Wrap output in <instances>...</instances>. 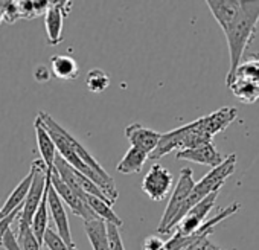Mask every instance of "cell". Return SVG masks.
Returning <instances> with one entry per match:
<instances>
[{"label":"cell","instance_id":"obj_1","mask_svg":"<svg viewBox=\"0 0 259 250\" xmlns=\"http://www.w3.org/2000/svg\"><path fill=\"white\" fill-rule=\"evenodd\" d=\"M206 4L226 35L230 58L229 76L241 64L244 52L256 34L259 23V0H207Z\"/></svg>","mask_w":259,"mask_h":250},{"label":"cell","instance_id":"obj_2","mask_svg":"<svg viewBox=\"0 0 259 250\" xmlns=\"http://www.w3.org/2000/svg\"><path fill=\"white\" fill-rule=\"evenodd\" d=\"M236 116L238 110L235 107H223L203 117H198L191 123L183 125V127L163 133L160 135L157 148L150 154L148 159L159 160L174 150L183 151L195 148L201 144L213 142V136L224 132L236 119Z\"/></svg>","mask_w":259,"mask_h":250},{"label":"cell","instance_id":"obj_3","mask_svg":"<svg viewBox=\"0 0 259 250\" xmlns=\"http://www.w3.org/2000/svg\"><path fill=\"white\" fill-rule=\"evenodd\" d=\"M235 168H236V154H230V156H226L224 162L215 168H212L200 182H195L189 197L186 198L179 217L176 218L174 221V226L172 229L179 224V221L185 217V214L192 207L195 206L197 203H200L203 198H206L207 195L213 194V192H220L221 186L224 185V182L235 173ZM172 232V230H171Z\"/></svg>","mask_w":259,"mask_h":250},{"label":"cell","instance_id":"obj_4","mask_svg":"<svg viewBox=\"0 0 259 250\" xmlns=\"http://www.w3.org/2000/svg\"><path fill=\"white\" fill-rule=\"evenodd\" d=\"M226 84L242 104H254L259 99V60L241 63L226 76Z\"/></svg>","mask_w":259,"mask_h":250},{"label":"cell","instance_id":"obj_5","mask_svg":"<svg viewBox=\"0 0 259 250\" xmlns=\"http://www.w3.org/2000/svg\"><path fill=\"white\" fill-rule=\"evenodd\" d=\"M195 185V180H194V176H192V170L191 168H183L180 171V177H179V182L171 194V198L166 204V209L162 215V220H160V224L157 227V232L160 235H165V233H171L172 230V226H174V221L176 218L179 217L186 198L189 197L192 188Z\"/></svg>","mask_w":259,"mask_h":250},{"label":"cell","instance_id":"obj_6","mask_svg":"<svg viewBox=\"0 0 259 250\" xmlns=\"http://www.w3.org/2000/svg\"><path fill=\"white\" fill-rule=\"evenodd\" d=\"M31 171H32V183L22 204V211L17 217V221L26 223V224H31L32 217L43 198V194L46 191V185L49 180V171L46 165L43 163V160H34L31 165Z\"/></svg>","mask_w":259,"mask_h":250},{"label":"cell","instance_id":"obj_7","mask_svg":"<svg viewBox=\"0 0 259 250\" xmlns=\"http://www.w3.org/2000/svg\"><path fill=\"white\" fill-rule=\"evenodd\" d=\"M217 197H218V192H213V194L207 195L206 198H203L195 206H192L185 214V217L179 221V224L172 229V233L180 235V236H189V235L195 233L204 224L209 212L213 209Z\"/></svg>","mask_w":259,"mask_h":250},{"label":"cell","instance_id":"obj_8","mask_svg":"<svg viewBox=\"0 0 259 250\" xmlns=\"http://www.w3.org/2000/svg\"><path fill=\"white\" fill-rule=\"evenodd\" d=\"M172 174L160 163H153L142 180V191L154 201H162L172 188Z\"/></svg>","mask_w":259,"mask_h":250},{"label":"cell","instance_id":"obj_9","mask_svg":"<svg viewBox=\"0 0 259 250\" xmlns=\"http://www.w3.org/2000/svg\"><path fill=\"white\" fill-rule=\"evenodd\" d=\"M51 185L54 188V191L57 192V195L61 198L63 203H66L70 211L76 215L81 217L84 221H92V220H98L96 215L90 211V207L85 204V201L58 176V173L54 170L51 173Z\"/></svg>","mask_w":259,"mask_h":250},{"label":"cell","instance_id":"obj_10","mask_svg":"<svg viewBox=\"0 0 259 250\" xmlns=\"http://www.w3.org/2000/svg\"><path fill=\"white\" fill-rule=\"evenodd\" d=\"M72 2H51L45 13V28L48 34V45L58 46L63 38V22L70 13Z\"/></svg>","mask_w":259,"mask_h":250},{"label":"cell","instance_id":"obj_11","mask_svg":"<svg viewBox=\"0 0 259 250\" xmlns=\"http://www.w3.org/2000/svg\"><path fill=\"white\" fill-rule=\"evenodd\" d=\"M48 209L52 215V220L55 223L57 227V233L63 238V241L73 250H76L73 238H72V232H70V224H69V218H67V212L66 207L61 201V198L57 195V192L54 191L51 182L48 186Z\"/></svg>","mask_w":259,"mask_h":250},{"label":"cell","instance_id":"obj_12","mask_svg":"<svg viewBox=\"0 0 259 250\" xmlns=\"http://www.w3.org/2000/svg\"><path fill=\"white\" fill-rule=\"evenodd\" d=\"M176 157L179 160H189L194 163H200V165H206V166H218L224 162V156L217 150V147L213 145V142H207V144H201L195 148L191 150H183V151H177Z\"/></svg>","mask_w":259,"mask_h":250},{"label":"cell","instance_id":"obj_13","mask_svg":"<svg viewBox=\"0 0 259 250\" xmlns=\"http://www.w3.org/2000/svg\"><path fill=\"white\" fill-rule=\"evenodd\" d=\"M125 136L132 144V147L147 153L148 157L157 148V144L160 141V133L147 129L141 123H130L125 129Z\"/></svg>","mask_w":259,"mask_h":250},{"label":"cell","instance_id":"obj_14","mask_svg":"<svg viewBox=\"0 0 259 250\" xmlns=\"http://www.w3.org/2000/svg\"><path fill=\"white\" fill-rule=\"evenodd\" d=\"M34 127H35V136H37V145L41 154V160L46 165L48 171L52 173L54 171V162L57 157V147L54 139L51 138L49 132L45 129V125L41 123V120L37 117L34 122Z\"/></svg>","mask_w":259,"mask_h":250},{"label":"cell","instance_id":"obj_15","mask_svg":"<svg viewBox=\"0 0 259 250\" xmlns=\"http://www.w3.org/2000/svg\"><path fill=\"white\" fill-rule=\"evenodd\" d=\"M52 75L63 81L76 79L79 75V66L70 55H54L51 58Z\"/></svg>","mask_w":259,"mask_h":250},{"label":"cell","instance_id":"obj_16","mask_svg":"<svg viewBox=\"0 0 259 250\" xmlns=\"http://www.w3.org/2000/svg\"><path fill=\"white\" fill-rule=\"evenodd\" d=\"M85 203L90 207V211L96 215L98 220H102L104 223L113 224L116 227H120L123 224V221L114 214V211H113V207H111V204L108 201H105L102 198H98L95 195H89L87 194L85 195Z\"/></svg>","mask_w":259,"mask_h":250},{"label":"cell","instance_id":"obj_17","mask_svg":"<svg viewBox=\"0 0 259 250\" xmlns=\"http://www.w3.org/2000/svg\"><path fill=\"white\" fill-rule=\"evenodd\" d=\"M148 160V154L135 148L130 147V150L125 153V156L120 159V162L116 166V171L120 174H136L141 173L145 162Z\"/></svg>","mask_w":259,"mask_h":250},{"label":"cell","instance_id":"obj_18","mask_svg":"<svg viewBox=\"0 0 259 250\" xmlns=\"http://www.w3.org/2000/svg\"><path fill=\"white\" fill-rule=\"evenodd\" d=\"M49 182H51V173H49V180H48V185H46V191L43 194V198L32 217V221H31V229L37 238V241L40 244H43V235L46 232V229L49 227V209H48V186H49Z\"/></svg>","mask_w":259,"mask_h":250},{"label":"cell","instance_id":"obj_19","mask_svg":"<svg viewBox=\"0 0 259 250\" xmlns=\"http://www.w3.org/2000/svg\"><path fill=\"white\" fill-rule=\"evenodd\" d=\"M84 230L93 250H110L107 238V224L102 220L84 221Z\"/></svg>","mask_w":259,"mask_h":250},{"label":"cell","instance_id":"obj_20","mask_svg":"<svg viewBox=\"0 0 259 250\" xmlns=\"http://www.w3.org/2000/svg\"><path fill=\"white\" fill-rule=\"evenodd\" d=\"M31 183H32V171H29V174H28V176L16 186V189L8 195V198H7V201H5V204H4V207H2V217H7V215H10L13 211L22 207V204H23V201H25V198H26V195H28V191H29V188H31Z\"/></svg>","mask_w":259,"mask_h":250},{"label":"cell","instance_id":"obj_21","mask_svg":"<svg viewBox=\"0 0 259 250\" xmlns=\"http://www.w3.org/2000/svg\"><path fill=\"white\" fill-rule=\"evenodd\" d=\"M16 236H17V242L22 247V250H41V244L37 241V238L31 229V224L17 221Z\"/></svg>","mask_w":259,"mask_h":250},{"label":"cell","instance_id":"obj_22","mask_svg":"<svg viewBox=\"0 0 259 250\" xmlns=\"http://www.w3.org/2000/svg\"><path fill=\"white\" fill-rule=\"evenodd\" d=\"M85 84L92 93H102L110 86V76L102 69H92L87 73Z\"/></svg>","mask_w":259,"mask_h":250},{"label":"cell","instance_id":"obj_23","mask_svg":"<svg viewBox=\"0 0 259 250\" xmlns=\"http://www.w3.org/2000/svg\"><path fill=\"white\" fill-rule=\"evenodd\" d=\"M43 244L46 245L48 250H73L63 241V238L52 227L46 229V232L43 235Z\"/></svg>","mask_w":259,"mask_h":250},{"label":"cell","instance_id":"obj_24","mask_svg":"<svg viewBox=\"0 0 259 250\" xmlns=\"http://www.w3.org/2000/svg\"><path fill=\"white\" fill-rule=\"evenodd\" d=\"M107 224V223H105ZM107 238H108V247L110 250H125L119 227L113 224H107Z\"/></svg>","mask_w":259,"mask_h":250},{"label":"cell","instance_id":"obj_25","mask_svg":"<svg viewBox=\"0 0 259 250\" xmlns=\"http://www.w3.org/2000/svg\"><path fill=\"white\" fill-rule=\"evenodd\" d=\"M210 233H206V235H201L194 244L189 245V250H224L223 247H220L218 244H215L210 238H209Z\"/></svg>","mask_w":259,"mask_h":250},{"label":"cell","instance_id":"obj_26","mask_svg":"<svg viewBox=\"0 0 259 250\" xmlns=\"http://www.w3.org/2000/svg\"><path fill=\"white\" fill-rule=\"evenodd\" d=\"M0 245H2L5 250H22V247L17 242V236H16V232L13 230V227H10L7 230V233L4 235V239H2V242H0Z\"/></svg>","mask_w":259,"mask_h":250},{"label":"cell","instance_id":"obj_27","mask_svg":"<svg viewBox=\"0 0 259 250\" xmlns=\"http://www.w3.org/2000/svg\"><path fill=\"white\" fill-rule=\"evenodd\" d=\"M20 211H22V207H19V209L13 211L10 215H7L5 218L0 220V242H2V239H4V235L7 233V230H8V229L13 226V223L17 220V217H19Z\"/></svg>","mask_w":259,"mask_h":250},{"label":"cell","instance_id":"obj_28","mask_svg":"<svg viewBox=\"0 0 259 250\" xmlns=\"http://www.w3.org/2000/svg\"><path fill=\"white\" fill-rule=\"evenodd\" d=\"M19 17V10H17V2H7L5 10H4V22L7 23H14L17 22Z\"/></svg>","mask_w":259,"mask_h":250},{"label":"cell","instance_id":"obj_29","mask_svg":"<svg viewBox=\"0 0 259 250\" xmlns=\"http://www.w3.org/2000/svg\"><path fill=\"white\" fill-rule=\"evenodd\" d=\"M163 245H165V241L160 239L159 236L153 235V236L145 238L144 245H142V250H162Z\"/></svg>","mask_w":259,"mask_h":250},{"label":"cell","instance_id":"obj_30","mask_svg":"<svg viewBox=\"0 0 259 250\" xmlns=\"http://www.w3.org/2000/svg\"><path fill=\"white\" fill-rule=\"evenodd\" d=\"M7 2H0V23L4 22V10H5Z\"/></svg>","mask_w":259,"mask_h":250},{"label":"cell","instance_id":"obj_31","mask_svg":"<svg viewBox=\"0 0 259 250\" xmlns=\"http://www.w3.org/2000/svg\"><path fill=\"white\" fill-rule=\"evenodd\" d=\"M251 58H253V60H259V52H257V54H253Z\"/></svg>","mask_w":259,"mask_h":250},{"label":"cell","instance_id":"obj_32","mask_svg":"<svg viewBox=\"0 0 259 250\" xmlns=\"http://www.w3.org/2000/svg\"><path fill=\"white\" fill-rule=\"evenodd\" d=\"M2 218H5V217H2V209H0V220H2Z\"/></svg>","mask_w":259,"mask_h":250},{"label":"cell","instance_id":"obj_33","mask_svg":"<svg viewBox=\"0 0 259 250\" xmlns=\"http://www.w3.org/2000/svg\"><path fill=\"white\" fill-rule=\"evenodd\" d=\"M183 250H189V247H186V248H183Z\"/></svg>","mask_w":259,"mask_h":250}]
</instances>
